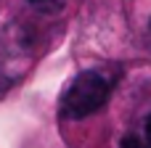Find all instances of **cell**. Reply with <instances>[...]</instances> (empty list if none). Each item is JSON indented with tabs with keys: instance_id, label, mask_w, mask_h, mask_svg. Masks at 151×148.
<instances>
[{
	"instance_id": "1",
	"label": "cell",
	"mask_w": 151,
	"mask_h": 148,
	"mask_svg": "<svg viewBox=\"0 0 151 148\" xmlns=\"http://www.w3.org/2000/svg\"><path fill=\"white\" fill-rule=\"evenodd\" d=\"M109 93H111V82L106 79L104 71H96V69L80 71L66 87V93L61 95L58 111L64 119H85L106 106Z\"/></svg>"
},
{
	"instance_id": "3",
	"label": "cell",
	"mask_w": 151,
	"mask_h": 148,
	"mask_svg": "<svg viewBox=\"0 0 151 148\" xmlns=\"http://www.w3.org/2000/svg\"><path fill=\"white\" fill-rule=\"evenodd\" d=\"M27 3L37 11H45V13H56L58 8H64V0H27Z\"/></svg>"
},
{
	"instance_id": "2",
	"label": "cell",
	"mask_w": 151,
	"mask_h": 148,
	"mask_svg": "<svg viewBox=\"0 0 151 148\" xmlns=\"http://www.w3.org/2000/svg\"><path fill=\"white\" fill-rule=\"evenodd\" d=\"M119 148H151V111L143 117V122L130 130L127 135H122Z\"/></svg>"
},
{
	"instance_id": "4",
	"label": "cell",
	"mask_w": 151,
	"mask_h": 148,
	"mask_svg": "<svg viewBox=\"0 0 151 148\" xmlns=\"http://www.w3.org/2000/svg\"><path fill=\"white\" fill-rule=\"evenodd\" d=\"M13 79H16L13 74H5V71L0 69V98H3V95H5L11 87H13Z\"/></svg>"
}]
</instances>
